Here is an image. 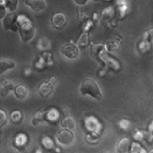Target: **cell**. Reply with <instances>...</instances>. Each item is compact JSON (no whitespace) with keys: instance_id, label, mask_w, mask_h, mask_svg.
Instances as JSON below:
<instances>
[{"instance_id":"obj_3","label":"cell","mask_w":153,"mask_h":153,"mask_svg":"<svg viewBox=\"0 0 153 153\" xmlns=\"http://www.w3.org/2000/svg\"><path fill=\"white\" fill-rule=\"evenodd\" d=\"M57 83V80L55 76L51 77L48 81L43 82L38 87V91H39L40 95L42 97H48L49 96L53 93Z\"/></svg>"},{"instance_id":"obj_20","label":"cell","mask_w":153,"mask_h":153,"mask_svg":"<svg viewBox=\"0 0 153 153\" xmlns=\"http://www.w3.org/2000/svg\"><path fill=\"white\" fill-rule=\"evenodd\" d=\"M11 120L13 123H20L22 120V114L19 110H16L11 113Z\"/></svg>"},{"instance_id":"obj_13","label":"cell","mask_w":153,"mask_h":153,"mask_svg":"<svg viewBox=\"0 0 153 153\" xmlns=\"http://www.w3.org/2000/svg\"><path fill=\"white\" fill-rule=\"evenodd\" d=\"M131 143L130 140L126 138H123L118 143L117 146V150L118 152H129L130 150Z\"/></svg>"},{"instance_id":"obj_31","label":"cell","mask_w":153,"mask_h":153,"mask_svg":"<svg viewBox=\"0 0 153 153\" xmlns=\"http://www.w3.org/2000/svg\"><path fill=\"white\" fill-rule=\"evenodd\" d=\"M150 152H152H152H153V149H152V151Z\"/></svg>"},{"instance_id":"obj_28","label":"cell","mask_w":153,"mask_h":153,"mask_svg":"<svg viewBox=\"0 0 153 153\" xmlns=\"http://www.w3.org/2000/svg\"><path fill=\"white\" fill-rule=\"evenodd\" d=\"M89 0H74V2L77 5H85L88 2Z\"/></svg>"},{"instance_id":"obj_25","label":"cell","mask_w":153,"mask_h":153,"mask_svg":"<svg viewBox=\"0 0 153 153\" xmlns=\"http://www.w3.org/2000/svg\"><path fill=\"white\" fill-rule=\"evenodd\" d=\"M119 125H120V128L123 130H127L130 127V122L129 120H125V119H123L120 121L119 123Z\"/></svg>"},{"instance_id":"obj_22","label":"cell","mask_w":153,"mask_h":153,"mask_svg":"<svg viewBox=\"0 0 153 153\" xmlns=\"http://www.w3.org/2000/svg\"><path fill=\"white\" fill-rule=\"evenodd\" d=\"M8 121V116L5 111L0 110V127H2L6 124Z\"/></svg>"},{"instance_id":"obj_6","label":"cell","mask_w":153,"mask_h":153,"mask_svg":"<svg viewBox=\"0 0 153 153\" xmlns=\"http://www.w3.org/2000/svg\"><path fill=\"white\" fill-rule=\"evenodd\" d=\"M61 54L68 57V59L73 60L78 57L80 54V50L76 45L70 42L61 48Z\"/></svg>"},{"instance_id":"obj_5","label":"cell","mask_w":153,"mask_h":153,"mask_svg":"<svg viewBox=\"0 0 153 153\" xmlns=\"http://www.w3.org/2000/svg\"><path fill=\"white\" fill-rule=\"evenodd\" d=\"M57 143L63 146H69L74 140V135L71 130L64 129L58 132L56 136Z\"/></svg>"},{"instance_id":"obj_21","label":"cell","mask_w":153,"mask_h":153,"mask_svg":"<svg viewBox=\"0 0 153 153\" xmlns=\"http://www.w3.org/2000/svg\"><path fill=\"white\" fill-rule=\"evenodd\" d=\"M130 150L131 152H139V153H144L146 152L145 149H143L139 143H133L131 144V147H130Z\"/></svg>"},{"instance_id":"obj_10","label":"cell","mask_w":153,"mask_h":153,"mask_svg":"<svg viewBox=\"0 0 153 153\" xmlns=\"http://www.w3.org/2000/svg\"><path fill=\"white\" fill-rule=\"evenodd\" d=\"M15 87L16 86H15L13 81L9 80H4L0 85V96L1 97L8 96L11 91L14 90Z\"/></svg>"},{"instance_id":"obj_30","label":"cell","mask_w":153,"mask_h":153,"mask_svg":"<svg viewBox=\"0 0 153 153\" xmlns=\"http://www.w3.org/2000/svg\"><path fill=\"white\" fill-rule=\"evenodd\" d=\"M5 2H6V0H0V5H5Z\"/></svg>"},{"instance_id":"obj_11","label":"cell","mask_w":153,"mask_h":153,"mask_svg":"<svg viewBox=\"0 0 153 153\" xmlns=\"http://www.w3.org/2000/svg\"><path fill=\"white\" fill-rule=\"evenodd\" d=\"M16 67V62L12 59L0 58V74H3L9 70L14 69Z\"/></svg>"},{"instance_id":"obj_14","label":"cell","mask_w":153,"mask_h":153,"mask_svg":"<svg viewBox=\"0 0 153 153\" xmlns=\"http://www.w3.org/2000/svg\"><path fill=\"white\" fill-rule=\"evenodd\" d=\"M61 125L62 128L67 129H70V130H73L75 127V122L74 120L73 117L71 116H66L65 118L61 120Z\"/></svg>"},{"instance_id":"obj_17","label":"cell","mask_w":153,"mask_h":153,"mask_svg":"<svg viewBox=\"0 0 153 153\" xmlns=\"http://www.w3.org/2000/svg\"><path fill=\"white\" fill-rule=\"evenodd\" d=\"M19 5V0H6L5 8L9 10V12H15Z\"/></svg>"},{"instance_id":"obj_4","label":"cell","mask_w":153,"mask_h":153,"mask_svg":"<svg viewBox=\"0 0 153 153\" xmlns=\"http://www.w3.org/2000/svg\"><path fill=\"white\" fill-rule=\"evenodd\" d=\"M2 25L5 30L16 31L19 30L17 25V15L14 12H9L2 19Z\"/></svg>"},{"instance_id":"obj_9","label":"cell","mask_w":153,"mask_h":153,"mask_svg":"<svg viewBox=\"0 0 153 153\" xmlns=\"http://www.w3.org/2000/svg\"><path fill=\"white\" fill-rule=\"evenodd\" d=\"M13 91H14L15 97L20 100L26 99L28 96V93H29L27 86L24 85V84H19V85L16 86Z\"/></svg>"},{"instance_id":"obj_1","label":"cell","mask_w":153,"mask_h":153,"mask_svg":"<svg viewBox=\"0 0 153 153\" xmlns=\"http://www.w3.org/2000/svg\"><path fill=\"white\" fill-rule=\"evenodd\" d=\"M17 25L19 35L23 42H28L35 37L36 29L32 22L25 15H18Z\"/></svg>"},{"instance_id":"obj_19","label":"cell","mask_w":153,"mask_h":153,"mask_svg":"<svg viewBox=\"0 0 153 153\" xmlns=\"http://www.w3.org/2000/svg\"><path fill=\"white\" fill-rule=\"evenodd\" d=\"M152 43L148 41L143 40L141 43L139 45V48L142 53H146L151 48Z\"/></svg>"},{"instance_id":"obj_12","label":"cell","mask_w":153,"mask_h":153,"mask_svg":"<svg viewBox=\"0 0 153 153\" xmlns=\"http://www.w3.org/2000/svg\"><path fill=\"white\" fill-rule=\"evenodd\" d=\"M60 118V114L58 110L56 109H50L48 111L45 112V120L51 123H55Z\"/></svg>"},{"instance_id":"obj_8","label":"cell","mask_w":153,"mask_h":153,"mask_svg":"<svg viewBox=\"0 0 153 153\" xmlns=\"http://www.w3.org/2000/svg\"><path fill=\"white\" fill-rule=\"evenodd\" d=\"M25 4L35 12H40L47 8L46 0H25Z\"/></svg>"},{"instance_id":"obj_15","label":"cell","mask_w":153,"mask_h":153,"mask_svg":"<svg viewBox=\"0 0 153 153\" xmlns=\"http://www.w3.org/2000/svg\"><path fill=\"white\" fill-rule=\"evenodd\" d=\"M27 142V137L24 134H19L15 139V145L17 148H21L25 145Z\"/></svg>"},{"instance_id":"obj_24","label":"cell","mask_w":153,"mask_h":153,"mask_svg":"<svg viewBox=\"0 0 153 153\" xmlns=\"http://www.w3.org/2000/svg\"><path fill=\"white\" fill-rule=\"evenodd\" d=\"M143 40L148 41L151 43L153 42V28L145 32L143 35Z\"/></svg>"},{"instance_id":"obj_7","label":"cell","mask_w":153,"mask_h":153,"mask_svg":"<svg viewBox=\"0 0 153 153\" xmlns=\"http://www.w3.org/2000/svg\"><path fill=\"white\" fill-rule=\"evenodd\" d=\"M51 22L55 29H62L67 25V17L62 12H57L52 16Z\"/></svg>"},{"instance_id":"obj_29","label":"cell","mask_w":153,"mask_h":153,"mask_svg":"<svg viewBox=\"0 0 153 153\" xmlns=\"http://www.w3.org/2000/svg\"><path fill=\"white\" fill-rule=\"evenodd\" d=\"M148 132H150V133H152L153 132V120L151 122V123L149 124V126Z\"/></svg>"},{"instance_id":"obj_18","label":"cell","mask_w":153,"mask_h":153,"mask_svg":"<svg viewBox=\"0 0 153 153\" xmlns=\"http://www.w3.org/2000/svg\"><path fill=\"white\" fill-rule=\"evenodd\" d=\"M42 143L44 147L47 149H51L54 148V141L48 136L44 137L42 140Z\"/></svg>"},{"instance_id":"obj_23","label":"cell","mask_w":153,"mask_h":153,"mask_svg":"<svg viewBox=\"0 0 153 153\" xmlns=\"http://www.w3.org/2000/svg\"><path fill=\"white\" fill-rule=\"evenodd\" d=\"M101 15H102V17H103V19H110V18H111L113 15V10L112 9L111 7L106 8V9H105L102 12Z\"/></svg>"},{"instance_id":"obj_2","label":"cell","mask_w":153,"mask_h":153,"mask_svg":"<svg viewBox=\"0 0 153 153\" xmlns=\"http://www.w3.org/2000/svg\"><path fill=\"white\" fill-rule=\"evenodd\" d=\"M80 94L83 96H91V97L97 100L103 99V94L100 90V87L97 83L91 78H85L82 80L80 87Z\"/></svg>"},{"instance_id":"obj_16","label":"cell","mask_w":153,"mask_h":153,"mask_svg":"<svg viewBox=\"0 0 153 153\" xmlns=\"http://www.w3.org/2000/svg\"><path fill=\"white\" fill-rule=\"evenodd\" d=\"M43 121H45V112H38L34 116L31 123L33 126H36Z\"/></svg>"},{"instance_id":"obj_26","label":"cell","mask_w":153,"mask_h":153,"mask_svg":"<svg viewBox=\"0 0 153 153\" xmlns=\"http://www.w3.org/2000/svg\"><path fill=\"white\" fill-rule=\"evenodd\" d=\"M145 135L146 134L143 132V131L138 130L136 129V132H134L133 134V137L136 140H138V141H141L142 139H143L145 138Z\"/></svg>"},{"instance_id":"obj_27","label":"cell","mask_w":153,"mask_h":153,"mask_svg":"<svg viewBox=\"0 0 153 153\" xmlns=\"http://www.w3.org/2000/svg\"><path fill=\"white\" fill-rule=\"evenodd\" d=\"M7 14V9L5 5H0V19H2Z\"/></svg>"}]
</instances>
